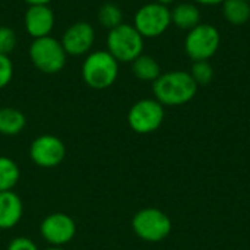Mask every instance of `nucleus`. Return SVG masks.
Segmentation results:
<instances>
[{"instance_id":"2eb2a0df","label":"nucleus","mask_w":250,"mask_h":250,"mask_svg":"<svg viewBox=\"0 0 250 250\" xmlns=\"http://www.w3.org/2000/svg\"><path fill=\"white\" fill-rule=\"evenodd\" d=\"M132 73L138 81L154 82L163 73L158 60L149 54L142 53L138 59L132 62Z\"/></svg>"},{"instance_id":"39448f33","label":"nucleus","mask_w":250,"mask_h":250,"mask_svg":"<svg viewBox=\"0 0 250 250\" xmlns=\"http://www.w3.org/2000/svg\"><path fill=\"white\" fill-rule=\"evenodd\" d=\"M185 53L192 62L209 60L214 57L221 45V34L217 26L211 23H199L185 37Z\"/></svg>"},{"instance_id":"ddd939ff","label":"nucleus","mask_w":250,"mask_h":250,"mask_svg":"<svg viewBox=\"0 0 250 250\" xmlns=\"http://www.w3.org/2000/svg\"><path fill=\"white\" fill-rule=\"evenodd\" d=\"M23 215V204L13 190L0 192V230H10Z\"/></svg>"},{"instance_id":"aec40b11","label":"nucleus","mask_w":250,"mask_h":250,"mask_svg":"<svg viewBox=\"0 0 250 250\" xmlns=\"http://www.w3.org/2000/svg\"><path fill=\"white\" fill-rule=\"evenodd\" d=\"M189 73H190V76L193 78V81L196 82L198 86L208 85L214 79V67L209 63V60L192 62V66H190Z\"/></svg>"},{"instance_id":"f3484780","label":"nucleus","mask_w":250,"mask_h":250,"mask_svg":"<svg viewBox=\"0 0 250 250\" xmlns=\"http://www.w3.org/2000/svg\"><path fill=\"white\" fill-rule=\"evenodd\" d=\"M224 19L234 25L242 26L250 21V3L246 0H226L221 4Z\"/></svg>"},{"instance_id":"9d476101","label":"nucleus","mask_w":250,"mask_h":250,"mask_svg":"<svg viewBox=\"0 0 250 250\" xmlns=\"http://www.w3.org/2000/svg\"><path fill=\"white\" fill-rule=\"evenodd\" d=\"M40 234L50 246L63 248L73 240L76 234V223L64 212H53L41 221Z\"/></svg>"},{"instance_id":"cd10ccee","label":"nucleus","mask_w":250,"mask_h":250,"mask_svg":"<svg viewBox=\"0 0 250 250\" xmlns=\"http://www.w3.org/2000/svg\"><path fill=\"white\" fill-rule=\"evenodd\" d=\"M246 1H249V3H250V0H246Z\"/></svg>"},{"instance_id":"a211bd4d","label":"nucleus","mask_w":250,"mask_h":250,"mask_svg":"<svg viewBox=\"0 0 250 250\" xmlns=\"http://www.w3.org/2000/svg\"><path fill=\"white\" fill-rule=\"evenodd\" d=\"M21 177L18 164L4 155H0V192L13 190Z\"/></svg>"},{"instance_id":"423d86ee","label":"nucleus","mask_w":250,"mask_h":250,"mask_svg":"<svg viewBox=\"0 0 250 250\" xmlns=\"http://www.w3.org/2000/svg\"><path fill=\"white\" fill-rule=\"evenodd\" d=\"M132 229L141 240L158 243L171 233V220L158 208H144L133 215Z\"/></svg>"},{"instance_id":"6ab92c4d","label":"nucleus","mask_w":250,"mask_h":250,"mask_svg":"<svg viewBox=\"0 0 250 250\" xmlns=\"http://www.w3.org/2000/svg\"><path fill=\"white\" fill-rule=\"evenodd\" d=\"M98 22L103 28H107L108 31L123 23V10L116 3H104L98 9Z\"/></svg>"},{"instance_id":"f8f14e48","label":"nucleus","mask_w":250,"mask_h":250,"mask_svg":"<svg viewBox=\"0 0 250 250\" xmlns=\"http://www.w3.org/2000/svg\"><path fill=\"white\" fill-rule=\"evenodd\" d=\"M54 12L48 4L28 6L23 15L25 31L32 40L50 35L54 28Z\"/></svg>"},{"instance_id":"9b49d317","label":"nucleus","mask_w":250,"mask_h":250,"mask_svg":"<svg viewBox=\"0 0 250 250\" xmlns=\"http://www.w3.org/2000/svg\"><path fill=\"white\" fill-rule=\"evenodd\" d=\"M67 56L82 57L91 53L95 42V29L89 22L78 21L66 28L60 40Z\"/></svg>"},{"instance_id":"4468645a","label":"nucleus","mask_w":250,"mask_h":250,"mask_svg":"<svg viewBox=\"0 0 250 250\" xmlns=\"http://www.w3.org/2000/svg\"><path fill=\"white\" fill-rule=\"evenodd\" d=\"M170 12H171V25H174L182 31H190L192 28L201 23V18H202L201 9L193 1L177 3L173 9H170Z\"/></svg>"},{"instance_id":"bb28decb","label":"nucleus","mask_w":250,"mask_h":250,"mask_svg":"<svg viewBox=\"0 0 250 250\" xmlns=\"http://www.w3.org/2000/svg\"><path fill=\"white\" fill-rule=\"evenodd\" d=\"M44 250H66L64 248H59V246H50V248H47V249Z\"/></svg>"},{"instance_id":"6e6552de","label":"nucleus","mask_w":250,"mask_h":250,"mask_svg":"<svg viewBox=\"0 0 250 250\" xmlns=\"http://www.w3.org/2000/svg\"><path fill=\"white\" fill-rule=\"evenodd\" d=\"M164 116V105L161 103L155 98H142L129 108L127 123L133 132L148 135L161 127Z\"/></svg>"},{"instance_id":"f257e3e1","label":"nucleus","mask_w":250,"mask_h":250,"mask_svg":"<svg viewBox=\"0 0 250 250\" xmlns=\"http://www.w3.org/2000/svg\"><path fill=\"white\" fill-rule=\"evenodd\" d=\"M198 92V85L186 70H170L161 73L152 82L154 98L163 105L179 107L190 103Z\"/></svg>"},{"instance_id":"7ed1b4c3","label":"nucleus","mask_w":250,"mask_h":250,"mask_svg":"<svg viewBox=\"0 0 250 250\" xmlns=\"http://www.w3.org/2000/svg\"><path fill=\"white\" fill-rule=\"evenodd\" d=\"M105 44L107 51L119 63H132L144 53L145 38L136 31L133 25L123 22L108 31Z\"/></svg>"},{"instance_id":"1a4fd4ad","label":"nucleus","mask_w":250,"mask_h":250,"mask_svg":"<svg viewBox=\"0 0 250 250\" xmlns=\"http://www.w3.org/2000/svg\"><path fill=\"white\" fill-rule=\"evenodd\" d=\"M66 146L62 139L54 135H41L29 145L31 161L42 168H53L63 163Z\"/></svg>"},{"instance_id":"5701e85b","label":"nucleus","mask_w":250,"mask_h":250,"mask_svg":"<svg viewBox=\"0 0 250 250\" xmlns=\"http://www.w3.org/2000/svg\"><path fill=\"white\" fill-rule=\"evenodd\" d=\"M6 250H38V248H37L35 242L31 240L29 237L19 236V237H15L9 242Z\"/></svg>"},{"instance_id":"393cba45","label":"nucleus","mask_w":250,"mask_h":250,"mask_svg":"<svg viewBox=\"0 0 250 250\" xmlns=\"http://www.w3.org/2000/svg\"><path fill=\"white\" fill-rule=\"evenodd\" d=\"M28 6H38V4H50L51 0H23Z\"/></svg>"},{"instance_id":"0eeeda50","label":"nucleus","mask_w":250,"mask_h":250,"mask_svg":"<svg viewBox=\"0 0 250 250\" xmlns=\"http://www.w3.org/2000/svg\"><path fill=\"white\" fill-rule=\"evenodd\" d=\"M132 25L144 38H158L171 26V12L168 6L149 1L135 12Z\"/></svg>"},{"instance_id":"a878e982","label":"nucleus","mask_w":250,"mask_h":250,"mask_svg":"<svg viewBox=\"0 0 250 250\" xmlns=\"http://www.w3.org/2000/svg\"><path fill=\"white\" fill-rule=\"evenodd\" d=\"M154 1H157V3H160L163 6H168V4L174 3V0H154Z\"/></svg>"},{"instance_id":"412c9836","label":"nucleus","mask_w":250,"mask_h":250,"mask_svg":"<svg viewBox=\"0 0 250 250\" xmlns=\"http://www.w3.org/2000/svg\"><path fill=\"white\" fill-rule=\"evenodd\" d=\"M18 45V35L10 26L0 25V54L9 56Z\"/></svg>"},{"instance_id":"b1692460","label":"nucleus","mask_w":250,"mask_h":250,"mask_svg":"<svg viewBox=\"0 0 250 250\" xmlns=\"http://www.w3.org/2000/svg\"><path fill=\"white\" fill-rule=\"evenodd\" d=\"M190 1H193V3L198 4V6L212 7V6H220V4H223L226 0H190Z\"/></svg>"},{"instance_id":"f03ea898","label":"nucleus","mask_w":250,"mask_h":250,"mask_svg":"<svg viewBox=\"0 0 250 250\" xmlns=\"http://www.w3.org/2000/svg\"><path fill=\"white\" fill-rule=\"evenodd\" d=\"M119 62L107 50H95L85 56L81 75L92 89H107L119 78Z\"/></svg>"},{"instance_id":"dca6fc26","label":"nucleus","mask_w":250,"mask_h":250,"mask_svg":"<svg viewBox=\"0 0 250 250\" xmlns=\"http://www.w3.org/2000/svg\"><path fill=\"white\" fill-rule=\"evenodd\" d=\"M26 126V117L22 111L12 107L0 108V135L16 136Z\"/></svg>"},{"instance_id":"20e7f679","label":"nucleus","mask_w":250,"mask_h":250,"mask_svg":"<svg viewBox=\"0 0 250 250\" xmlns=\"http://www.w3.org/2000/svg\"><path fill=\"white\" fill-rule=\"evenodd\" d=\"M28 56L32 66L45 75L59 73L67 62V54L62 42L51 35L32 40L28 48Z\"/></svg>"},{"instance_id":"4be33fe9","label":"nucleus","mask_w":250,"mask_h":250,"mask_svg":"<svg viewBox=\"0 0 250 250\" xmlns=\"http://www.w3.org/2000/svg\"><path fill=\"white\" fill-rule=\"evenodd\" d=\"M13 78V62L9 56L0 54V89L6 88Z\"/></svg>"}]
</instances>
